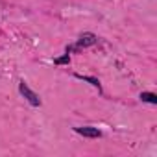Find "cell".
Returning <instances> with one entry per match:
<instances>
[{
  "mask_svg": "<svg viewBox=\"0 0 157 157\" xmlns=\"http://www.w3.org/2000/svg\"><path fill=\"white\" fill-rule=\"evenodd\" d=\"M140 100L142 102H148V104H157V94H153V93H142L140 94Z\"/></svg>",
  "mask_w": 157,
  "mask_h": 157,
  "instance_id": "obj_4",
  "label": "cell"
},
{
  "mask_svg": "<svg viewBox=\"0 0 157 157\" xmlns=\"http://www.w3.org/2000/svg\"><path fill=\"white\" fill-rule=\"evenodd\" d=\"M19 91H21V94H22V96L32 104V105H41V98H39V96L30 89V87H28V83H26V82H21V83H19Z\"/></svg>",
  "mask_w": 157,
  "mask_h": 157,
  "instance_id": "obj_1",
  "label": "cell"
},
{
  "mask_svg": "<svg viewBox=\"0 0 157 157\" xmlns=\"http://www.w3.org/2000/svg\"><path fill=\"white\" fill-rule=\"evenodd\" d=\"M54 63H56V65H65V63H70V57H68V54H65L63 57L54 59Z\"/></svg>",
  "mask_w": 157,
  "mask_h": 157,
  "instance_id": "obj_5",
  "label": "cell"
},
{
  "mask_svg": "<svg viewBox=\"0 0 157 157\" xmlns=\"http://www.w3.org/2000/svg\"><path fill=\"white\" fill-rule=\"evenodd\" d=\"M96 43V35L94 33H83L82 37H80V41H78V48H85V46H93Z\"/></svg>",
  "mask_w": 157,
  "mask_h": 157,
  "instance_id": "obj_3",
  "label": "cell"
},
{
  "mask_svg": "<svg viewBox=\"0 0 157 157\" xmlns=\"http://www.w3.org/2000/svg\"><path fill=\"white\" fill-rule=\"evenodd\" d=\"M76 131L80 133V135H83V137H93V139H96V137H100V135H102V133H100V129H96V128H91V126L76 128Z\"/></svg>",
  "mask_w": 157,
  "mask_h": 157,
  "instance_id": "obj_2",
  "label": "cell"
}]
</instances>
